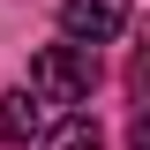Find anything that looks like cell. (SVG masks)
Returning a JSON list of instances; mask_svg holds the SVG:
<instances>
[{
    "mask_svg": "<svg viewBox=\"0 0 150 150\" xmlns=\"http://www.w3.org/2000/svg\"><path fill=\"white\" fill-rule=\"evenodd\" d=\"M98 90V45H45L30 53V98L38 105H83Z\"/></svg>",
    "mask_w": 150,
    "mask_h": 150,
    "instance_id": "obj_1",
    "label": "cell"
},
{
    "mask_svg": "<svg viewBox=\"0 0 150 150\" xmlns=\"http://www.w3.org/2000/svg\"><path fill=\"white\" fill-rule=\"evenodd\" d=\"M60 23L75 45H112L128 30V0H60Z\"/></svg>",
    "mask_w": 150,
    "mask_h": 150,
    "instance_id": "obj_2",
    "label": "cell"
},
{
    "mask_svg": "<svg viewBox=\"0 0 150 150\" xmlns=\"http://www.w3.org/2000/svg\"><path fill=\"white\" fill-rule=\"evenodd\" d=\"M38 150H105V128L90 112H60L53 128H38Z\"/></svg>",
    "mask_w": 150,
    "mask_h": 150,
    "instance_id": "obj_3",
    "label": "cell"
},
{
    "mask_svg": "<svg viewBox=\"0 0 150 150\" xmlns=\"http://www.w3.org/2000/svg\"><path fill=\"white\" fill-rule=\"evenodd\" d=\"M38 128H45V105H38L30 90H8L0 98V143H30Z\"/></svg>",
    "mask_w": 150,
    "mask_h": 150,
    "instance_id": "obj_4",
    "label": "cell"
},
{
    "mask_svg": "<svg viewBox=\"0 0 150 150\" xmlns=\"http://www.w3.org/2000/svg\"><path fill=\"white\" fill-rule=\"evenodd\" d=\"M128 150H150V120H135V128H128Z\"/></svg>",
    "mask_w": 150,
    "mask_h": 150,
    "instance_id": "obj_5",
    "label": "cell"
}]
</instances>
